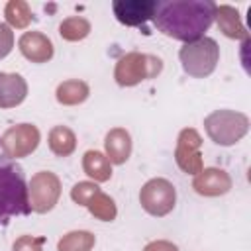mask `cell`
Instances as JSON below:
<instances>
[{
  "label": "cell",
  "mask_w": 251,
  "mask_h": 251,
  "mask_svg": "<svg viewBox=\"0 0 251 251\" xmlns=\"http://www.w3.org/2000/svg\"><path fill=\"white\" fill-rule=\"evenodd\" d=\"M216 6L212 0H163L155 6L153 24L163 35L190 43L210 29Z\"/></svg>",
  "instance_id": "cell-1"
},
{
  "label": "cell",
  "mask_w": 251,
  "mask_h": 251,
  "mask_svg": "<svg viewBox=\"0 0 251 251\" xmlns=\"http://www.w3.org/2000/svg\"><path fill=\"white\" fill-rule=\"evenodd\" d=\"M29 212L27 180L22 165L0 155V227H6L12 218L27 216Z\"/></svg>",
  "instance_id": "cell-2"
},
{
  "label": "cell",
  "mask_w": 251,
  "mask_h": 251,
  "mask_svg": "<svg viewBox=\"0 0 251 251\" xmlns=\"http://www.w3.org/2000/svg\"><path fill=\"white\" fill-rule=\"evenodd\" d=\"M182 71L192 78L210 76L220 61V47L212 37H200L196 41L184 43L178 51Z\"/></svg>",
  "instance_id": "cell-3"
},
{
  "label": "cell",
  "mask_w": 251,
  "mask_h": 251,
  "mask_svg": "<svg viewBox=\"0 0 251 251\" xmlns=\"http://www.w3.org/2000/svg\"><path fill=\"white\" fill-rule=\"evenodd\" d=\"M208 137L218 145H233L249 131V118L235 110H216L204 120Z\"/></svg>",
  "instance_id": "cell-4"
},
{
  "label": "cell",
  "mask_w": 251,
  "mask_h": 251,
  "mask_svg": "<svg viewBox=\"0 0 251 251\" xmlns=\"http://www.w3.org/2000/svg\"><path fill=\"white\" fill-rule=\"evenodd\" d=\"M163 71V61L155 55L131 51L118 59L114 78L120 86H135L147 78L157 76Z\"/></svg>",
  "instance_id": "cell-5"
},
{
  "label": "cell",
  "mask_w": 251,
  "mask_h": 251,
  "mask_svg": "<svg viewBox=\"0 0 251 251\" xmlns=\"http://www.w3.org/2000/svg\"><path fill=\"white\" fill-rule=\"evenodd\" d=\"M61 196V180L51 171H39L27 182V198L31 212L47 214L55 208Z\"/></svg>",
  "instance_id": "cell-6"
},
{
  "label": "cell",
  "mask_w": 251,
  "mask_h": 251,
  "mask_svg": "<svg viewBox=\"0 0 251 251\" xmlns=\"http://www.w3.org/2000/svg\"><path fill=\"white\" fill-rule=\"evenodd\" d=\"M175 202H176V190L173 182H169L167 178H151L139 190L141 208L155 218H163L169 212H173Z\"/></svg>",
  "instance_id": "cell-7"
},
{
  "label": "cell",
  "mask_w": 251,
  "mask_h": 251,
  "mask_svg": "<svg viewBox=\"0 0 251 251\" xmlns=\"http://www.w3.org/2000/svg\"><path fill=\"white\" fill-rule=\"evenodd\" d=\"M39 129L33 124H18L12 126L4 131V135L0 137V147H2V155H6L8 159H20V157H27L29 153H33L39 145Z\"/></svg>",
  "instance_id": "cell-8"
},
{
  "label": "cell",
  "mask_w": 251,
  "mask_h": 251,
  "mask_svg": "<svg viewBox=\"0 0 251 251\" xmlns=\"http://www.w3.org/2000/svg\"><path fill=\"white\" fill-rule=\"evenodd\" d=\"M200 145H202V137L194 127H184L178 133L176 149H175V161L186 175H198L204 169Z\"/></svg>",
  "instance_id": "cell-9"
},
{
  "label": "cell",
  "mask_w": 251,
  "mask_h": 251,
  "mask_svg": "<svg viewBox=\"0 0 251 251\" xmlns=\"http://www.w3.org/2000/svg\"><path fill=\"white\" fill-rule=\"evenodd\" d=\"M155 0H114L112 10L120 24L135 27L143 25L147 20H153L155 14Z\"/></svg>",
  "instance_id": "cell-10"
},
{
  "label": "cell",
  "mask_w": 251,
  "mask_h": 251,
  "mask_svg": "<svg viewBox=\"0 0 251 251\" xmlns=\"http://www.w3.org/2000/svg\"><path fill=\"white\" fill-rule=\"evenodd\" d=\"M192 188L202 196H222L231 190V176L224 169H202L198 175H194Z\"/></svg>",
  "instance_id": "cell-11"
},
{
  "label": "cell",
  "mask_w": 251,
  "mask_h": 251,
  "mask_svg": "<svg viewBox=\"0 0 251 251\" xmlns=\"http://www.w3.org/2000/svg\"><path fill=\"white\" fill-rule=\"evenodd\" d=\"M18 47L22 55L31 63H47L55 53L51 39L41 31H25L20 37Z\"/></svg>",
  "instance_id": "cell-12"
},
{
  "label": "cell",
  "mask_w": 251,
  "mask_h": 251,
  "mask_svg": "<svg viewBox=\"0 0 251 251\" xmlns=\"http://www.w3.org/2000/svg\"><path fill=\"white\" fill-rule=\"evenodd\" d=\"M27 96V82L18 73H0V108H16Z\"/></svg>",
  "instance_id": "cell-13"
},
{
  "label": "cell",
  "mask_w": 251,
  "mask_h": 251,
  "mask_svg": "<svg viewBox=\"0 0 251 251\" xmlns=\"http://www.w3.org/2000/svg\"><path fill=\"white\" fill-rule=\"evenodd\" d=\"M106 157L114 165H124L131 155V135L124 127H114L106 133L104 139Z\"/></svg>",
  "instance_id": "cell-14"
},
{
  "label": "cell",
  "mask_w": 251,
  "mask_h": 251,
  "mask_svg": "<svg viewBox=\"0 0 251 251\" xmlns=\"http://www.w3.org/2000/svg\"><path fill=\"white\" fill-rule=\"evenodd\" d=\"M214 20L218 22V27H220V31L226 37H229V39H243V41L249 39V33L245 29V25L241 24L239 12L233 6H227V4L216 6Z\"/></svg>",
  "instance_id": "cell-15"
},
{
  "label": "cell",
  "mask_w": 251,
  "mask_h": 251,
  "mask_svg": "<svg viewBox=\"0 0 251 251\" xmlns=\"http://www.w3.org/2000/svg\"><path fill=\"white\" fill-rule=\"evenodd\" d=\"M82 169L90 178H94V182H106L112 176V163L108 161V157L104 153H100L96 149H90L84 153Z\"/></svg>",
  "instance_id": "cell-16"
},
{
  "label": "cell",
  "mask_w": 251,
  "mask_h": 251,
  "mask_svg": "<svg viewBox=\"0 0 251 251\" xmlns=\"http://www.w3.org/2000/svg\"><path fill=\"white\" fill-rule=\"evenodd\" d=\"M47 143H49V149H51L53 155H57V157H69L76 149V135L67 126H55L49 131Z\"/></svg>",
  "instance_id": "cell-17"
},
{
  "label": "cell",
  "mask_w": 251,
  "mask_h": 251,
  "mask_svg": "<svg viewBox=\"0 0 251 251\" xmlns=\"http://www.w3.org/2000/svg\"><path fill=\"white\" fill-rule=\"evenodd\" d=\"M90 94V88L84 80H78V78H71V80H65L57 86V102L63 104V106H76V104H82Z\"/></svg>",
  "instance_id": "cell-18"
},
{
  "label": "cell",
  "mask_w": 251,
  "mask_h": 251,
  "mask_svg": "<svg viewBox=\"0 0 251 251\" xmlns=\"http://www.w3.org/2000/svg\"><path fill=\"white\" fill-rule=\"evenodd\" d=\"M96 243L94 233L78 229V231H69L63 235L57 243V251H92Z\"/></svg>",
  "instance_id": "cell-19"
},
{
  "label": "cell",
  "mask_w": 251,
  "mask_h": 251,
  "mask_svg": "<svg viewBox=\"0 0 251 251\" xmlns=\"http://www.w3.org/2000/svg\"><path fill=\"white\" fill-rule=\"evenodd\" d=\"M4 16H6L8 25L18 27V29L27 27L31 24V20H33V14H31L29 6L24 0H10L6 4V8H4Z\"/></svg>",
  "instance_id": "cell-20"
},
{
  "label": "cell",
  "mask_w": 251,
  "mask_h": 251,
  "mask_svg": "<svg viewBox=\"0 0 251 251\" xmlns=\"http://www.w3.org/2000/svg\"><path fill=\"white\" fill-rule=\"evenodd\" d=\"M86 208H88V212H90L94 218H98V220H102V222H112V220H116V216H118L116 202H114L108 194H104L102 190L92 196V200L86 204Z\"/></svg>",
  "instance_id": "cell-21"
},
{
  "label": "cell",
  "mask_w": 251,
  "mask_h": 251,
  "mask_svg": "<svg viewBox=\"0 0 251 251\" xmlns=\"http://www.w3.org/2000/svg\"><path fill=\"white\" fill-rule=\"evenodd\" d=\"M59 33L65 41H80L90 33V22L80 16H71L61 22Z\"/></svg>",
  "instance_id": "cell-22"
},
{
  "label": "cell",
  "mask_w": 251,
  "mask_h": 251,
  "mask_svg": "<svg viewBox=\"0 0 251 251\" xmlns=\"http://www.w3.org/2000/svg\"><path fill=\"white\" fill-rule=\"evenodd\" d=\"M96 192H100L98 184H94V182H90V180H82V182H76V184L71 188V198H73L78 206H86V204L92 200V196H94Z\"/></svg>",
  "instance_id": "cell-23"
},
{
  "label": "cell",
  "mask_w": 251,
  "mask_h": 251,
  "mask_svg": "<svg viewBox=\"0 0 251 251\" xmlns=\"http://www.w3.org/2000/svg\"><path fill=\"white\" fill-rule=\"evenodd\" d=\"M43 243H45V237L20 235L12 245V251H43Z\"/></svg>",
  "instance_id": "cell-24"
},
{
  "label": "cell",
  "mask_w": 251,
  "mask_h": 251,
  "mask_svg": "<svg viewBox=\"0 0 251 251\" xmlns=\"http://www.w3.org/2000/svg\"><path fill=\"white\" fill-rule=\"evenodd\" d=\"M14 47V31L8 24L0 22V59H4L6 55H10Z\"/></svg>",
  "instance_id": "cell-25"
},
{
  "label": "cell",
  "mask_w": 251,
  "mask_h": 251,
  "mask_svg": "<svg viewBox=\"0 0 251 251\" xmlns=\"http://www.w3.org/2000/svg\"><path fill=\"white\" fill-rule=\"evenodd\" d=\"M143 251H178V247L167 239H157V241H151L143 247Z\"/></svg>",
  "instance_id": "cell-26"
}]
</instances>
